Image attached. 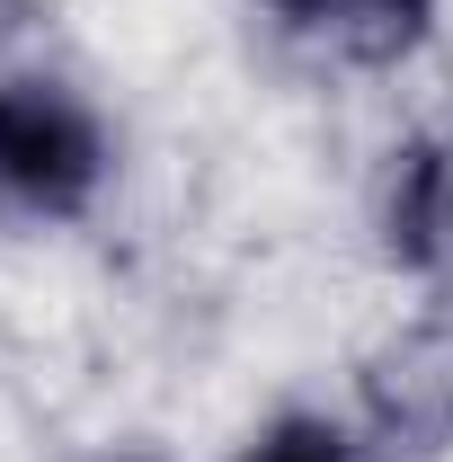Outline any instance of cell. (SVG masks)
<instances>
[{
    "label": "cell",
    "instance_id": "6da1fadb",
    "mask_svg": "<svg viewBox=\"0 0 453 462\" xmlns=\"http://www.w3.org/2000/svg\"><path fill=\"white\" fill-rule=\"evenodd\" d=\"M107 187V125L80 89L45 71L0 80V214L27 223H80Z\"/></svg>",
    "mask_w": 453,
    "mask_h": 462
},
{
    "label": "cell",
    "instance_id": "277c9868",
    "mask_svg": "<svg viewBox=\"0 0 453 462\" xmlns=\"http://www.w3.org/2000/svg\"><path fill=\"white\" fill-rule=\"evenodd\" d=\"M240 462H356V454H347V436L329 418H276Z\"/></svg>",
    "mask_w": 453,
    "mask_h": 462
},
{
    "label": "cell",
    "instance_id": "3957f363",
    "mask_svg": "<svg viewBox=\"0 0 453 462\" xmlns=\"http://www.w3.org/2000/svg\"><path fill=\"white\" fill-rule=\"evenodd\" d=\"M392 249L409 267H445L453 258V152L418 143L392 170Z\"/></svg>",
    "mask_w": 453,
    "mask_h": 462
},
{
    "label": "cell",
    "instance_id": "7a4b0ae2",
    "mask_svg": "<svg viewBox=\"0 0 453 462\" xmlns=\"http://www.w3.org/2000/svg\"><path fill=\"white\" fill-rule=\"evenodd\" d=\"M267 9H276V27L293 36V45L374 71V62L418 54L445 0H267Z\"/></svg>",
    "mask_w": 453,
    "mask_h": 462
}]
</instances>
